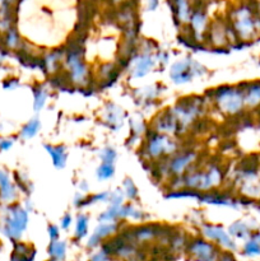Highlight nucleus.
I'll return each instance as SVG.
<instances>
[{
	"mask_svg": "<svg viewBox=\"0 0 260 261\" xmlns=\"http://www.w3.org/2000/svg\"><path fill=\"white\" fill-rule=\"evenodd\" d=\"M33 93V110L36 112L41 111L45 107L46 101L48 98V89L45 84L36 83V86L32 88Z\"/></svg>",
	"mask_w": 260,
	"mask_h": 261,
	"instance_id": "nucleus-19",
	"label": "nucleus"
},
{
	"mask_svg": "<svg viewBox=\"0 0 260 261\" xmlns=\"http://www.w3.org/2000/svg\"><path fill=\"white\" fill-rule=\"evenodd\" d=\"M155 60H157V63H162L163 65H166V64L168 63V60H170V55H168V53H166V51H162V50H158V53L154 55Z\"/></svg>",
	"mask_w": 260,
	"mask_h": 261,
	"instance_id": "nucleus-37",
	"label": "nucleus"
},
{
	"mask_svg": "<svg viewBox=\"0 0 260 261\" xmlns=\"http://www.w3.org/2000/svg\"><path fill=\"white\" fill-rule=\"evenodd\" d=\"M115 176V167L111 163H101L96 170V177L99 181L110 180Z\"/></svg>",
	"mask_w": 260,
	"mask_h": 261,
	"instance_id": "nucleus-29",
	"label": "nucleus"
},
{
	"mask_svg": "<svg viewBox=\"0 0 260 261\" xmlns=\"http://www.w3.org/2000/svg\"><path fill=\"white\" fill-rule=\"evenodd\" d=\"M47 234L50 237V241H56L60 240V228L56 224H48L47 226Z\"/></svg>",
	"mask_w": 260,
	"mask_h": 261,
	"instance_id": "nucleus-33",
	"label": "nucleus"
},
{
	"mask_svg": "<svg viewBox=\"0 0 260 261\" xmlns=\"http://www.w3.org/2000/svg\"><path fill=\"white\" fill-rule=\"evenodd\" d=\"M204 74H206V69L190 58L175 61L170 68V78L175 84H186L193 82L195 76H201Z\"/></svg>",
	"mask_w": 260,
	"mask_h": 261,
	"instance_id": "nucleus-8",
	"label": "nucleus"
},
{
	"mask_svg": "<svg viewBox=\"0 0 260 261\" xmlns=\"http://www.w3.org/2000/svg\"><path fill=\"white\" fill-rule=\"evenodd\" d=\"M14 145L13 138H2L0 139V152H8Z\"/></svg>",
	"mask_w": 260,
	"mask_h": 261,
	"instance_id": "nucleus-35",
	"label": "nucleus"
},
{
	"mask_svg": "<svg viewBox=\"0 0 260 261\" xmlns=\"http://www.w3.org/2000/svg\"><path fill=\"white\" fill-rule=\"evenodd\" d=\"M122 191L125 194V198L129 199L130 201H135L139 199V190L130 177H126L122 182Z\"/></svg>",
	"mask_w": 260,
	"mask_h": 261,
	"instance_id": "nucleus-28",
	"label": "nucleus"
},
{
	"mask_svg": "<svg viewBox=\"0 0 260 261\" xmlns=\"http://www.w3.org/2000/svg\"><path fill=\"white\" fill-rule=\"evenodd\" d=\"M13 181H14L15 186H17V189L20 193L25 194L27 196L31 195L33 186L32 184H31V181L27 178V176L23 175L19 171H15V172L13 173Z\"/></svg>",
	"mask_w": 260,
	"mask_h": 261,
	"instance_id": "nucleus-23",
	"label": "nucleus"
},
{
	"mask_svg": "<svg viewBox=\"0 0 260 261\" xmlns=\"http://www.w3.org/2000/svg\"><path fill=\"white\" fill-rule=\"evenodd\" d=\"M122 222H116V223H99L98 226L94 228V231L92 232V234L89 236L88 241H87V247L88 249H97V247H101V245L103 244L106 240L111 239L112 236L117 234V232L121 228Z\"/></svg>",
	"mask_w": 260,
	"mask_h": 261,
	"instance_id": "nucleus-12",
	"label": "nucleus"
},
{
	"mask_svg": "<svg viewBox=\"0 0 260 261\" xmlns=\"http://www.w3.org/2000/svg\"><path fill=\"white\" fill-rule=\"evenodd\" d=\"M125 200V194L122 191V189H116L115 191L110 193L109 198V204L112 206H121L124 204Z\"/></svg>",
	"mask_w": 260,
	"mask_h": 261,
	"instance_id": "nucleus-31",
	"label": "nucleus"
},
{
	"mask_svg": "<svg viewBox=\"0 0 260 261\" xmlns=\"http://www.w3.org/2000/svg\"><path fill=\"white\" fill-rule=\"evenodd\" d=\"M252 219H239V221L233 222L231 226L228 227V233L232 239L236 241V240H246L251 239V236L254 234V232L257 231V227L259 226H254L251 223Z\"/></svg>",
	"mask_w": 260,
	"mask_h": 261,
	"instance_id": "nucleus-15",
	"label": "nucleus"
},
{
	"mask_svg": "<svg viewBox=\"0 0 260 261\" xmlns=\"http://www.w3.org/2000/svg\"><path fill=\"white\" fill-rule=\"evenodd\" d=\"M88 261H112V257L107 252H105L103 250L99 249L98 251H96L89 257Z\"/></svg>",
	"mask_w": 260,
	"mask_h": 261,
	"instance_id": "nucleus-32",
	"label": "nucleus"
},
{
	"mask_svg": "<svg viewBox=\"0 0 260 261\" xmlns=\"http://www.w3.org/2000/svg\"><path fill=\"white\" fill-rule=\"evenodd\" d=\"M47 261H58V260H55V259H48Z\"/></svg>",
	"mask_w": 260,
	"mask_h": 261,
	"instance_id": "nucleus-42",
	"label": "nucleus"
},
{
	"mask_svg": "<svg viewBox=\"0 0 260 261\" xmlns=\"http://www.w3.org/2000/svg\"><path fill=\"white\" fill-rule=\"evenodd\" d=\"M241 254L249 259H256L260 257V244L254 239H249L244 242L241 247Z\"/></svg>",
	"mask_w": 260,
	"mask_h": 261,
	"instance_id": "nucleus-25",
	"label": "nucleus"
},
{
	"mask_svg": "<svg viewBox=\"0 0 260 261\" xmlns=\"http://www.w3.org/2000/svg\"><path fill=\"white\" fill-rule=\"evenodd\" d=\"M155 65H157V60L153 54L139 51L130 63V74L134 79L143 78V76L148 75L155 68Z\"/></svg>",
	"mask_w": 260,
	"mask_h": 261,
	"instance_id": "nucleus-11",
	"label": "nucleus"
},
{
	"mask_svg": "<svg viewBox=\"0 0 260 261\" xmlns=\"http://www.w3.org/2000/svg\"><path fill=\"white\" fill-rule=\"evenodd\" d=\"M158 0H147L148 4V10H155L158 7Z\"/></svg>",
	"mask_w": 260,
	"mask_h": 261,
	"instance_id": "nucleus-39",
	"label": "nucleus"
},
{
	"mask_svg": "<svg viewBox=\"0 0 260 261\" xmlns=\"http://www.w3.org/2000/svg\"><path fill=\"white\" fill-rule=\"evenodd\" d=\"M3 88L7 89V91H13L17 87H19V79L18 78H7L3 82Z\"/></svg>",
	"mask_w": 260,
	"mask_h": 261,
	"instance_id": "nucleus-34",
	"label": "nucleus"
},
{
	"mask_svg": "<svg viewBox=\"0 0 260 261\" xmlns=\"http://www.w3.org/2000/svg\"><path fill=\"white\" fill-rule=\"evenodd\" d=\"M149 126L157 133H161V134L172 135V137L176 138L181 137L180 124H178L177 119H176L175 114L172 112L171 107L158 112L153 117L152 121H150Z\"/></svg>",
	"mask_w": 260,
	"mask_h": 261,
	"instance_id": "nucleus-10",
	"label": "nucleus"
},
{
	"mask_svg": "<svg viewBox=\"0 0 260 261\" xmlns=\"http://www.w3.org/2000/svg\"><path fill=\"white\" fill-rule=\"evenodd\" d=\"M199 196H200V193L185 188L177 189V190H168L166 193L167 199H196L198 200Z\"/></svg>",
	"mask_w": 260,
	"mask_h": 261,
	"instance_id": "nucleus-26",
	"label": "nucleus"
},
{
	"mask_svg": "<svg viewBox=\"0 0 260 261\" xmlns=\"http://www.w3.org/2000/svg\"><path fill=\"white\" fill-rule=\"evenodd\" d=\"M205 98L209 103L213 105L217 111L227 117H239L245 114L246 105H245L244 92L237 86L223 84L216 88H211L206 91Z\"/></svg>",
	"mask_w": 260,
	"mask_h": 261,
	"instance_id": "nucleus-3",
	"label": "nucleus"
},
{
	"mask_svg": "<svg viewBox=\"0 0 260 261\" xmlns=\"http://www.w3.org/2000/svg\"><path fill=\"white\" fill-rule=\"evenodd\" d=\"M28 222H30V216L24 206H22L17 201L8 204L5 208L4 223L2 228L3 233L12 242L20 241L22 234L28 227Z\"/></svg>",
	"mask_w": 260,
	"mask_h": 261,
	"instance_id": "nucleus-5",
	"label": "nucleus"
},
{
	"mask_svg": "<svg viewBox=\"0 0 260 261\" xmlns=\"http://www.w3.org/2000/svg\"><path fill=\"white\" fill-rule=\"evenodd\" d=\"M176 17L181 23H188L191 17L189 0H176Z\"/></svg>",
	"mask_w": 260,
	"mask_h": 261,
	"instance_id": "nucleus-27",
	"label": "nucleus"
},
{
	"mask_svg": "<svg viewBox=\"0 0 260 261\" xmlns=\"http://www.w3.org/2000/svg\"><path fill=\"white\" fill-rule=\"evenodd\" d=\"M231 28L239 42H249L254 40L260 30L259 20L254 18L251 10L246 7L239 8L232 14Z\"/></svg>",
	"mask_w": 260,
	"mask_h": 261,
	"instance_id": "nucleus-6",
	"label": "nucleus"
},
{
	"mask_svg": "<svg viewBox=\"0 0 260 261\" xmlns=\"http://www.w3.org/2000/svg\"><path fill=\"white\" fill-rule=\"evenodd\" d=\"M36 249L32 245L25 242H13V252L10 255V261H35Z\"/></svg>",
	"mask_w": 260,
	"mask_h": 261,
	"instance_id": "nucleus-17",
	"label": "nucleus"
},
{
	"mask_svg": "<svg viewBox=\"0 0 260 261\" xmlns=\"http://www.w3.org/2000/svg\"><path fill=\"white\" fill-rule=\"evenodd\" d=\"M181 147H183V144L178 142L176 137L161 134L149 126L145 132L144 140H143L139 152L143 162L153 165V163L162 162V161L170 158Z\"/></svg>",
	"mask_w": 260,
	"mask_h": 261,
	"instance_id": "nucleus-2",
	"label": "nucleus"
},
{
	"mask_svg": "<svg viewBox=\"0 0 260 261\" xmlns=\"http://www.w3.org/2000/svg\"><path fill=\"white\" fill-rule=\"evenodd\" d=\"M89 217L84 213H79L75 219V229H74V239L81 241L88 234Z\"/></svg>",
	"mask_w": 260,
	"mask_h": 261,
	"instance_id": "nucleus-22",
	"label": "nucleus"
},
{
	"mask_svg": "<svg viewBox=\"0 0 260 261\" xmlns=\"http://www.w3.org/2000/svg\"><path fill=\"white\" fill-rule=\"evenodd\" d=\"M200 236L204 237L208 241L213 242L218 247H221L223 251L235 252L237 250V244L231 236L228 231L223 228L219 224L214 223H201L200 224Z\"/></svg>",
	"mask_w": 260,
	"mask_h": 261,
	"instance_id": "nucleus-9",
	"label": "nucleus"
},
{
	"mask_svg": "<svg viewBox=\"0 0 260 261\" xmlns=\"http://www.w3.org/2000/svg\"><path fill=\"white\" fill-rule=\"evenodd\" d=\"M20 47H22V42H20L19 35L14 28H9L4 38V48L5 50L18 51Z\"/></svg>",
	"mask_w": 260,
	"mask_h": 261,
	"instance_id": "nucleus-24",
	"label": "nucleus"
},
{
	"mask_svg": "<svg viewBox=\"0 0 260 261\" xmlns=\"http://www.w3.org/2000/svg\"><path fill=\"white\" fill-rule=\"evenodd\" d=\"M18 199V189L14 181L10 177L9 172L4 168H0V201L8 204L15 203Z\"/></svg>",
	"mask_w": 260,
	"mask_h": 261,
	"instance_id": "nucleus-13",
	"label": "nucleus"
},
{
	"mask_svg": "<svg viewBox=\"0 0 260 261\" xmlns=\"http://www.w3.org/2000/svg\"><path fill=\"white\" fill-rule=\"evenodd\" d=\"M251 239H254L255 241L259 242V244H260V231H259V229H257L256 232H254V234L251 236Z\"/></svg>",
	"mask_w": 260,
	"mask_h": 261,
	"instance_id": "nucleus-41",
	"label": "nucleus"
},
{
	"mask_svg": "<svg viewBox=\"0 0 260 261\" xmlns=\"http://www.w3.org/2000/svg\"><path fill=\"white\" fill-rule=\"evenodd\" d=\"M40 130H41L40 119H38V117H33V119H31L30 121L25 122V124L23 125L22 129H20L19 132V137L24 140L32 139V138H35L36 135L40 133Z\"/></svg>",
	"mask_w": 260,
	"mask_h": 261,
	"instance_id": "nucleus-21",
	"label": "nucleus"
},
{
	"mask_svg": "<svg viewBox=\"0 0 260 261\" xmlns=\"http://www.w3.org/2000/svg\"><path fill=\"white\" fill-rule=\"evenodd\" d=\"M256 204H257V205H259V208H260V200H259V201H257V203H256Z\"/></svg>",
	"mask_w": 260,
	"mask_h": 261,
	"instance_id": "nucleus-43",
	"label": "nucleus"
},
{
	"mask_svg": "<svg viewBox=\"0 0 260 261\" xmlns=\"http://www.w3.org/2000/svg\"><path fill=\"white\" fill-rule=\"evenodd\" d=\"M46 152L50 154L51 160H53V165L58 170H63L66 166V161H68V152L64 145H53V144H45L43 145Z\"/></svg>",
	"mask_w": 260,
	"mask_h": 261,
	"instance_id": "nucleus-18",
	"label": "nucleus"
},
{
	"mask_svg": "<svg viewBox=\"0 0 260 261\" xmlns=\"http://www.w3.org/2000/svg\"><path fill=\"white\" fill-rule=\"evenodd\" d=\"M71 224H73V217H71L69 213L64 214L63 218H61V221H60V227H61V228H63V229H69V228H70Z\"/></svg>",
	"mask_w": 260,
	"mask_h": 261,
	"instance_id": "nucleus-36",
	"label": "nucleus"
},
{
	"mask_svg": "<svg viewBox=\"0 0 260 261\" xmlns=\"http://www.w3.org/2000/svg\"><path fill=\"white\" fill-rule=\"evenodd\" d=\"M223 250L201 236L190 237L185 254L190 261H217Z\"/></svg>",
	"mask_w": 260,
	"mask_h": 261,
	"instance_id": "nucleus-7",
	"label": "nucleus"
},
{
	"mask_svg": "<svg viewBox=\"0 0 260 261\" xmlns=\"http://www.w3.org/2000/svg\"><path fill=\"white\" fill-rule=\"evenodd\" d=\"M244 92L246 110L260 109V79L251 82H244L239 84Z\"/></svg>",
	"mask_w": 260,
	"mask_h": 261,
	"instance_id": "nucleus-14",
	"label": "nucleus"
},
{
	"mask_svg": "<svg viewBox=\"0 0 260 261\" xmlns=\"http://www.w3.org/2000/svg\"><path fill=\"white\" fill-rule=\"evenodd\" d=\"M208 99L205 96H186L178 98L175 106L171 107L175 114L178 124H180L181 135L185 134L198 120L203 119L206 111Z\"/></svg>",
	"mask_w": 260,
	"mask_h": 261,
	"instance_id": "nucleus-4",
	"label": "nucleus"
},
{
	"mask_svg": "<svg viewBox=\"0 0 260 261\" xmlns=\"http://www.w3.org/2000/svg\"><path fill=\"white\" fill-rule=\"evenodd\" d=\"M78 186H79V190H81L82 193H87V190H88V185L86 184V181H81Z\"/></svg>",
	"mask_w": 260,
	"mask_h": 261,
	"instance_id": "nucleus-40",
	"label": "nucleus"
},
{
	"mask_svg": "<svg viewBox=\"0 0 260 261\" xmlns=\"http://www.w3.org/2000/svg\"><path fill=\"white\" fill-rule=\"evenodd\" d=\"M66 251H68V245L63 240L50 241V244H48L47 254L50 256V259L64 261L66 257Z\"/></svg>",
	"mask_w": 260,
	"mask_h": 261,
	"instance_id": "nucleus-20",
	"label": "nucleus"
},
{
	"mask_svg": "<svg viewBox=\"0 0 260 261\" xmlns=\"http://www.w3.org/2000/svg\"><path fill=\"white\" fill-rule=\"evenodd\" d=\"M217 261H237L236 257H235L233 252H229V251H223L219 256V259Z\"/></svg>",
	"mask_w": 260,
	"mask_h": 261,
	"instance_id": "nucleus-38",
	"label": "nucleus"
},
{
	"mask_svg": "<svg viewBox=\"0 0 260 261\" xmlns=\"http://www.w3.org/2000/svg\"><path fill=\"white\" fill-rule=\"evenodd\" d=\"M103 111V121L110 129L117 130L122 126L125 120L124 110L114 103H107Z\"/></svg>",
	"mask_w": 260,
	"mask_h": 261,
	"instance_id": "nucleus-16",
	"label": "nucleus"
},
{
	"mask_svg": "<svg viewBox=\"0 0 260 261\" xmlns=\"http://www.w3.org/2000/svg\"><path fill=\"white\" fill-rule=\"evenodd\" d=\"M116 158L117 153L112 147H105L103 149L99 150V160L102 161L101 163H111V165H114Z\"/></svg>",
	"mask_w": 260,
	"mask_h": 261,
	"instance_id": "nucleus-30",
	"label": "nucleus"
},
{
	"mask_svg": "<svg viewBox=\"0 0 260 261\" xmlns=\"http://www.w3.org/2000/svg\"><path fill=\"white\" fill-rule=\"evenodd\" d=\"M226 177L227 168L224 167L223 162L200 158L181 178L183 188L195 190L198 193H208L221 189Z\"/></svg>",
	"mask_w": 260,
	"mask_h": 261,
	"instance_id": "nucleus-1",
	"label": "nucleus"
}]
</instances>
